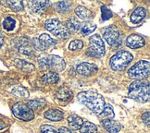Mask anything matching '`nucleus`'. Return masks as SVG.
<instances>
[{
  "instance_id": "nucleus-1",
  "label": "nucleus",
  "mask_w": 150,
  "mask_h": 133,
  "mask_svg": "<svg viewBox=\"0 0 150 133\" xmlns=\"http://www.w3.org/2000/svg\"><path fill=\"white\" fill-rule=\"evenodd\" d=\"M77 101L86 107H88L92 112L96 115L101 114L106 106L103 96L91 91L80 92L77 95Z\"/></svg>"
},
{
  "instance_id": "nucleus-2",
  "label": "nucleus",
  "mask_w": 150,
  "mask_h": 133,
  "mask_svg": "<svg viewBox=\"0 0 150 133\" xmlns=\"http://www.w3.org/2000/svg\"><path fill=\"white\" fill-rule=\"evenodd\" d=\"M150 86L146 80H135L129 87V97L138 103H146L149 100Z\"/></svg>"
},
{
  "instance_id": "nucleus-3",
  "label": "nucleus",
  "mask_w": 150,
  "mask_h": 133,
  "mask_svg": "<svg viewBox=\"0 0 150 133\" xmlns=\"http://www.w3.org/2000/svg\"><path fill=\"white\" fill-rule=\"evenodd\" d=\"M38 65L42 70H45V69L48 68H53L57 71H63L65 69L66 63L65 60L60 56L49 55L39 58Z\"/></svg>"
},
{
  "instance_id": "nucleus-4",
  "label": "nucleus",
  "mask_w": 150,
  "mask_h": 133,
  "mask_svg": "<svg viewBox=\"0 0 150 133\" xmlns=\"http://www.w3.org/2000/svg\"><path fill=\"white\" fill-rule=\"evenodd\" d=\"M132 55L128 51H120L110 58V67L114 70H123L132 61Z\"/></svg>"
},
{
  "instance_id": "nucleus-5",
  "label": "nucleus",
  "mask_w": 150,
  "mask_h": 133,
  "mask_svg": "<svg viewBox=\"0 0 150 133\" xmlns=\"http://www.w3.org/2000/svg\"><path fill=\"white\" fill-rule=\"evenodd\" d=\"M150 71V64L146 60H141L129 68L127 75L132 79H136L138 80H141L143 79H146L149 76Z\"/></svg>"
},
{
  "instance_id": "nucleus-6",
  "label": "nucleus",
  "mask_w": 150,
  "mask_h": 133,
  "mask_svg": "<svg viewBox=\"0 0 150 133\" xmlns=\"http://www.w3.org/2000/svg\"><path fill=\"white\" fill-rule=\"evenodd\" d=\"M45 29L49 31L51 33H53L55 36L62 38V39H68L71 36V32L66 28L65 25L57 19H50L47 20L45 23Z\"/></svg>"
},
{
  "instance_id": "nucleus-7",
  "label": "nucleus",
  "mask_w": 150,
  "mask_h": 133,
  "mask_svg": "<svg viewBox=\"0 0 150 133\" xmlns=\"http://www.w3.org/2000/svg\"><path fill=\"white\" fill-rule=\"evenodd\" d=\"M90 47L86 52V55L95 57H101L105 55V45L102 38L98 34L91 36L89 39Z\"/></svg>"
},
{
  "instance_id": "nucleus-8",
  "label": "nucleus",
  "mask_w": 150,
  "mask_h": 133,
  "mask_svg": "<svg viewBox=\"0 0 150 133\" xmlns=\"http://www.w3.org/2000/svg\"><path fill=\"white\" fill-rule=\"evenodd\" d=\"M15 118L23 121H31L34 118V112L24 103H16L12 106Z\"/></svg>"
},
{
  "instance_id": "nucleus-9",
  "label": "nucleus",
  "mask_w": 150,
  "mask_h": 133,
  "mask_svg": "<svg viewBox=\"0 0 150 133\" xmlns=\"http://www.w3.org/2000/svg\"><path fill=\"white\" fill-rule=\"evenodd\" d=\"M104 39L112 47H120L122 43V34L115 26H109L104 31Z\"/></svg>"
},
{
  "instance_id": "nucleus-10",
  "label": "nucleus",
  "mask_w": 150,
  "mask_h": 133,
  "mask_svg": "<svg viewBox=\"0 0 150 133\" xmlns=\"http://www.w3.org/2000/svg\"><path fill=\"white\" fill-rule=\"evenodd\" d=\"M33 48H35L40 51H44L48 49L51 46L57 44V41L55 39L51 38L48 34L44 33L42 35H40L39 38H34L32 40Z\"/></svg>"
},
{
  "instance_id": "nucleus-11",
  "label": "nucleus",
  "mask_w": 150,
  "mask_h": 133,
  "mask_svg": "<svg viewBox=\"0 0 150 133\" xmlns=\"http://www.w3.org/2000/svg\"><path fill=\"white\" fill-rule=\"evenodd\" d=\"M14 44L21 54L32 56L33 54V45L31 39L26 37H19L14 41Z\"/></svg>"
},
{
  "instance_id": "nucleus-12",
  "label": "nucleus",
  "mask_w": 150,
  "mask_h": 133,
  "mask_svg": "<svg viewBox=\"0 0 150 133\" xmlns=\"http://www.w3.org/2000/svg\"><path fill=\"white\" fill-rule=\"evenodd\" d=\"M146 44V40L143 36L138 35V34H131L126 40V44L128 47L132 49L141 48Z\"/></svg>"
},
{
  "instance_id": "nucleus-13",
  "label": "nucleus",
  "mask_w": 150,
  "mask_h": 133,
  "mask_svg": "<svg viewBox=\"0 0 150 133\" xmlns=\"http://www.w3.org/2000/svg\"><path fill=\"white\" fill-rule=\"evenodd\" d=\"M76 71L79 75L82 76H92L97 71V67L91 63H81V64L77 67Z\"/></svg>"
},
{
  "instance_id": "nucleus-14",
  "label": "nucleus",
  "mask_w": 150,
  "mask_h": 133,
  "mask_svg": "<svg viewBox=\"0 0 150 133\" xmlns=\"http://www.w3.org/2000/svg\"><path fill=\"white\" fill-rule=\"evenodd\" d=\"M31 10L34 13H43L50 6L49 1H30L28 3Z\"/></svg>"
},
{
  "instance_id": "nucleus-15",
  "label": "nucleus",
  "mask_w": 150,
  "mask_h": 133,
  "mask_svg": "<svg viewBox=\"0 0 150 133\" xmlns=\"http://www.w3.org/2000/svg\"><path fill=\"white\" fill-rule=\"evenodd\" d=\"M102 125L104 128L110 133H118L120 129H122V125L116 120L104 119V120H102Z\"/></svg>"
},
{
  "instance_id": "nucleus-16",
  "label": "nucleus",
  "mask_w": 150,
  "mask_h": 133,
  "mask_svg": "<svg viewBox=\"0 0 150 133\" xmlns=\"http://www.w3.org/2000/svg\"><path fill=\"white\" fill-rule=\"evenodd\" d=\"M146 16V9L145 8L139 7V8H136L134 12L131 14L130 20L132 23L137 24V23H139L141 20H143Z\"/></svg>"
},
{
  "instance_id": "nucleus-17",
  "label": "nucleus",
  "mask_w": 150,
  "mask_h": 133,
  "mask_svg": "<svg viewBox=\"0 0 150 133\" xmlns=\"http://www.w3.org/2000/svg\"><path fill=\"white\" fill-rule=\"evenodd\" d=\"M45 118L51 121H60L64 118V113L59 109H49L45 112Z\"/></svg>"
},
{
  "instance_id": "nucleus-18",
  "label": "nucleus",
  "mask_w": 150,
  "mask_h": 133,
  "mask_svg": "<svg viewBox=\"0 0 150 133\" xmlns=\"http://www.w3.org/2000/svg\"><path fill=\"white\" fill-rule=\"evenodd\" d=\"M75 14L79 17V19L83 20H89L93 19V13L88 8L83 7V6H78L75 8Z\"/></svg>"
},
{
  "instance_id": "nucleus-19",
  "label": "nucleus",
  "mask_w": 150,
  "mask_h": 133,
  "mask_svg": "<svg viewBox=\"0 0 150 133\" xmlns=\"http://www.w3.org/2000/svg\"><path fill=\"white\" fill-rule=\"evenodd\" d=\"M68 122H69V126L71 127V130H77L80 129L81 127H82L83 120L82 119V118H80L77 115H71L68 118Z\"/></svg>"
},
{
  "instance_id": "nucleus-20",
  "label": "nucleus",
  "mask_w": 150,
  "mask_h": 133,
  "mask_svg": "<svg viewBox=\"0 0 150 133\" xmlns=\"http://www.w3.org/2000/svg\"><path fill=\"white\" fill-rule=\"evenodd\" d=\"M56 95H57V99H59L61 101H64V102H67L72 98V91L67 88V87H60L59 90L57 91L56 92Z\"/></svg>"
},
{
  "instance_id": "nucleus-21",
  "label": "nucleus",
  "mask_w": 150,
  "mask_h": 133,
  "mask_svg": "<svg viewBox=\"0 0 150 133\" xmlns=\"http://www.w3.org/2000/svg\"><path fill=\"white\" fill-rule=\"evenodd\" d=\"M81 26H82V23L79 21V20L75 17H72V18L69 19L66 22V28L69 30V32H76L78 31H80Z\"/></svg>"
},
{
  "instance_id": "nucleus-22",
  "label": "nucleus",
  "mask_w": 150,
  "mask_h": 133,
  "mask_svg": "<svg viewBox=\"0 0 150 133\" xmlns=\"http://www.w3.org/2000/svg\"><path fill=\"white\" fill-rule=\"evenodd\" d=\"M14 64L17 68H19L21 69H22V70H24V71H28V72H30V71H33V69H34V66L33 64H31V63H29L23 59H16L15 62H14Z\"/></svg>"
},
{
  "instance_id": "nucleus-23",
  "label": "nucleus",
  "mask_w": 150,
  "mask_h": 133,
  "mask_svg": "<svg viewBox=\"0 0 150 133\" xmlns=\"http://www.w3.org/2000/svg\"><path fill=\"white\" fill-rule=\"evenodd\" d=\"M42 80H44V82L47 83L54 84L59 80V74L55 71H49L48 73L45 74L42 77Z\"/></svg>"
},
{
  "instance_id": "nucleus-24",
  "label": "nucleus",
  "mask_w": 150,
  "mask_h": 133,
  "mask_svg": "<svg viewBox=\"0 0 150 133\" xmlns=\"http://www.w3.org/2000/svg\"><path fill=\"white\" fill-rule=\"evenodd\" d=\"M80 132L81 133H96L97 128L94 123L86 121V122H83L82 127H81Z\"/></svg>"
},
{
  "instance_id": "nucleus-25",
  "label": "nucleus",
  "mask_w": 150,
  "mask_h": 133,
  "mask_svg": "<svg viewBox=\"0 0 150 133\" xmlns=\"http://www.w3.org/2000/svg\"><path fill=\"white\" fill-rule=\"evenodd\" d=\"M11 92L17 97H21V98H28L29 97V91H27L26 88L22 87V86H15L11 90Z\"/></svg>"
},
{
  "instance_id": "nucleus-26",
  "label": "nucleus",
  "mask_w": 150,
  "mask_h": 133,
  "mask_svg": "<svg viewBox=\"0 0 150 133\" xmlns=\"http://www.w3.org/2000/svg\"><path fill=\"white\" fill-rule=\"evenodd\" d=\"M2 25H3L4 30L8 32H11V31H13L16 27V20L12 17H7V18H5V20H3Z\"/></svg>"
},
{
  "instance_id": "nucleus-27",
  "label": "nucleus",
  "mask_w": 150,
  "mask_h": 133,
  "mask_svg": "<svg viewBox=\"0 0 150 133\" xmlns=\"http://www.w3.org/2000/svg\"><path fill=\"white\" fill-rule=\"evenodd\" d=\"M98 115H99L100 118H102L104 120V119H109V118H114L115 114H114L112 106L108 105V106H105V107H104V109H103V111Z\"/></svg>"
},
{
  "instance_id": "nucleus-28",
  "label": "nucleus",
  "mask_w": 150,
  "mask_h": 133,
  "mask_svg": "<svg viewBox=\"0 0 150 133\" xmlns=\"http://www.w3.org/2000/svg\"><path fill=\"white\" fill-rule=\"evenodd\" d=\"M45 106V99H34V100H30L28 102V106L30 107L33 111L42 108Z\"/></svg>"
},
{
  "instance_id": "nucleus-29",
  "label": "nucleus",
  "mask_w": 150,
  "mask_h": 133,
  "mask_svg": "<svg viewBox=\"0 0 150 133\" xmlns=\"http://www.w3.org/2000/svg\"><path fill=\"white\" fill-rule=\"evenodd\" d=\"M96 29V25L93 24L91 22H85L81 26V32H83V35H88V34L92 33Z\"/></svg>"
},
{
  "instance_id": "nucleus-30",
  "label": "nucleus",
  "mask_w": 150,
  "mask_h": 133,
  "mask_svg": "<svg viewBox=\"0 0 150 133\" xmlns=\"http://www.w3.org/2000/svg\"><path fill=\"white\" fill-rule=\"evenodd\" d=\"M71 2L70 1H60L57 4V10L59 13H67L71 8Z\"/></svg>"
},
{
  "instance_id": "nucleus-31",
  "label": "nucleus",
  "mask_w": 150,
  "mask_h": 133,
  "mask_svg": "<svg viewBox=\"0 0 150 133\" xmlns=\"http://www.w3.org/2000/svg\"><path fill=\"white\" fill-rule=\"evenodd\" d=\"M7 5L14 11H21L23 8L22 1H7Z\"/></svg>"
},
{
  "instance_id": "nucleus-32",
  "label": "nucleus",
  "mask_w": 150,
  "mask_h": 133,
  "mask_svg": "<svg viewBox=\"0 0 150 133\" xmlns=\"http://www.w3.org/2000/svg\"><path fill=\"white\" fill-rule=\"evenodd\" d=\"M83 47V43L81 41V40H73V41L70 43V45H69L70 50H72V51L82 49Z\"/></svg>"
},
{
  "instance_id": "nucleus-33",
  "label": "nucleus",
  "mask_w": 150,
  "mask_h": 133,
  "mask_svg": "<svg viewBox=\"0 0 150 133\" xmlns=\"http://www.w3.org/2000/svg\"><path fill=\"white\" fill-rule=\"evenodd\" d=\"M101 17L103 20H108L112 17V12L109 10L106 6H101Z\"/></svg>"
},
{
  "instance_id": "nucleus-34",
  "label": "nucleus",
  "mask_w": 150,
  "mask_h": 133,
  "mask_svg": "<svg viewBox=\"0 0 150 133\" xmlns=\"http://www.w3.org/2000/svg\"><path fill=\"white\" fill-rule=\"evenodd\" d=\"M41 133H59V131L50 125H43L41 126Z\"/></svg>"
},
{
  "instance_id": "nucleus-35",
  "label": "nucleus",
  "mask_w": 150,
  "mask_h": 133,
  "mask_svg": "<svg viewBox=\"0 0 150 133\" xmlns=\"http://www.w3.org/2000/svg\"><path fill=\"white\" fill-rule=\"evenodd\" d=\"M149 117H150V113L148 111L146 112V113H144L143 115H142V120H143V122L145 123V125L146 127H149V125H150V120H149L150 118Z\"/></svg>"
},
{
  "instance_id": "nucleus-36",
  "label": "nucleus",
  "mask_w": 150,
  "mask_h": 133,
  "mask_svg": "<svg viewBox=\"0 0 150 133\" xmlns=\"http://www.w3.org/2000/svg\"><path fill=\"white\" fill-rule=\"evenodd\" d=\"M57 131H59V133H75L73 130L68 129V128H65V127H61Z\"/></svg>"
},
{
  "instance_id": "nucleus-37",
  "label": "nucleus",
  "mask_w": 150,
  "mask_h": 133,
  "mask_svg": "<svg viewBox=\"0 0 150 133\" xmlns=\"http://www.w3.org/2000/svg\"><path fill=\"white\" fill-rule=\"evenodd\" d=\"M6 127H7V124H6L4 121H2V120H0V130H2V129H4Z\"/></svg>"
},
{
  "instance_id": "nucleus-38",
  "label": "nucleus",
  "mask_w": 150,
  "mask_h": 133,
  "mask_svg": "<svg viewBox=\"0 0 150 133\" xmlns=\"http://www.w3.org/2000/svg\"><path fill=\"white\" fill-rule=\"evenodd\" d=\"M3 44H4V38H3V35H2L1 32H0V48L2 47Z\"/></svg>"
}]
</instances>
